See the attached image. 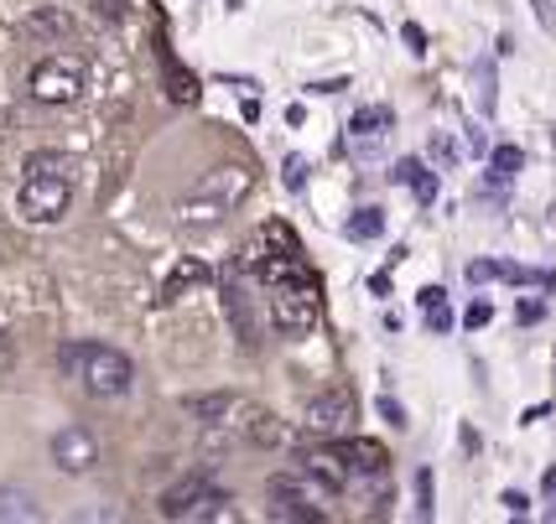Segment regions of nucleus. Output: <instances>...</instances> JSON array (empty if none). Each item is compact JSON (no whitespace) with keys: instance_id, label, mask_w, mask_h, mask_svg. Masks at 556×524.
I'll use <instances>...</instances> for the list:
<instances>
[{"instance_id":"f257e3e1","label":"nucleus","mask_w":556,"mask_h":524,"mask_svg":"<svg viewBox=\"0 0 556 524\" xmlns=\"http://www.w3.org/2000/svg\"><path fill=\"white\" fill-rule=\"evenodd\" d=\"M73 203V162L58 151H37L26 156V177L16 192V208L26 223H58Z\"/></svg>"},{"instance_id":"f03ea898","label":"nucleus","mask_w":556,"mask_h":524,"mask_svg":"<svg viewBox=\"0 0 556 524\" xmlns=\"http://www.w3.org/2000/svg\"><path fill=\"white\" fill-rule=\"evenodd\" d=\"M58 363H63L89 395H99V400H115V395H125V389L136 384V363H130L121 348H104V343H68V348L58 354Z\"/></svg>"},{"instance_id":"7ed1b4c3","label":"nucleus","mask_w":556,"mask_h":524,"mask_svg":"<svg viewBox=\"0 0 556 524\" xmlns=\"http://www.w3.org/2000/svg\"><path fill=\"white\" fill-rule=\"evenodd\" d=\"M317 317H323V296H317L313 276L270 286V328L281 337H307L317 328Z\"/></svg>"},{"instance_id":"20e7f679","label":"nucleus","mask_w":556,"mask_h":524,"mask_svg":"<svg viewBox=\"0 0 556 524\" xmlns=\"http://www.w3.org/2000/svg\"><path fill=\"white\" fill-rule=\"evenodd\" d=\"M244 192H250V171H244V167L208 171V177L188 192V203H182V223H218V218L240 203Z\"/></svg>"},{"instance_id":"39448f33","label":"nucleus","mask_w":556,"mask_h":524,"mask_svg":"<svg viewBox=\"0 0 556 524\" xmlns=\"http://www.w3.org/2000/svg\"><path fill=\"white\" fill-rule=\"evenodd\" d=\"M162 514H167V520H235L229 494H218L208 473H193V477H182V483H172L167 494H162Z\"/></svg>"},{"instance_id":"423d86ee","label":"nucleus","mask_w":556,"mask_h":524,"mask_svg":"<svg viewBox=\"0 0 556 524\" xmlns=\"http://www.w3.org/2000/svg\"><path fill=\"white\" fill-rule=\"evenodd\" d=\"M270 514L276 520H291V524H317L323 520V499H328V488L317 483L313 473L302 477H270Z\"/></svg>"},{"instance_id":"0eeeda50","label":"nucleus","mask_w":556,"mask_h":524,"mask_svg":"<svg viewBox=\"0 0 556 524\" xmlns=\"http://www.w3.org/2000/svg\"><path fill=\"white\" fill-rule=\"evenodd\" d=\"M26 89L37 104H73V99L84 94V63L68 57V52H58V57H42L31 78H26Z\"/></svg>"},{"instance_id":"6e6552de","label":"nucleus","mask_w":556,"mask_h":524,"mask_svg":"<svg viewBox=\"0 0 556 524\" xmlns=\"http://www.w3.org/2000/svg\"><path fill=\"white\" fill-rule=\"evenodd\" d=\"M307 431L313 436H343V431L359 421V406H354V395L349 389H328V395H317L313 406H307Z\"/></svg>"},{"instance_id":"1a4fd4ad","label":"nucleus","mask_w":556,"mask_h":524,"mask_svg":"<svg viewBox=\"0 0 556 524\" xmlns=\"http://www.w3.org/2000/svg\"><path fill=\"white\" fill-rule=\"evenodd\" d=\"M52 462L63 468V473H89L99 462V442H94V431H84V426H63L58 436H52Z\"/></svg>"},{"instance_id":"9d476101","label":"nucleus","mask_w":556,"mask_h":524,"mask_svg":"<svg viewBox=\"0 0 556 524\" xmlns=\"http://www.w3.org/2000/svg\"><path fill=\"white\" fill-rule=\"evenodd\" d=\"M302 473H313L328 494H339L343 483H349V462H343L339 442H333V447H307V452H302Z\"/></svg>"},{"instance_id":"9b49d317","label":"nucleus","mask_w":556,"mask_h":524,"mask_svg":"<svg viewBox=\"0 0 556 524\" xmlns=\"http://www.w3.org/2000/svg\"><path fill=\"white\" fill-rule=\"evenodd\" d=\"M339 452H343V462H349V473H386L390 468V452L380 442H369V436H349V431H343Z\"/></svg>"},{"instance_id":"f8f14e48","label":"nucleus","mask_w":556,"mask_h":524,"mask_svg":"<svg viewBox=\"0 0 556 524\" xmlns=\"http://www.w3.org/2000/svg\"><path fill=\"white\" fill-rule=\"evenodd\" d=\"M390 125H395V115H390L386 104H375V110H359L349 130H354V141L359 145H380L390 136Z\"/></svg>"},{"instance_id":"ddd939ff","label":"nucleus","mask_w":556,"mask_h":524,"mask_svg":"<svg viewBox=\"0 0 556 524\" xmlns=\"http://www.w3.org/2000/svg\"><path fill=\"white\" fill-rule=\"evenodd\" d=\"M22 37H42V42H58V37H68V16L58 11V5H42V11H31L22 22Z\"/></svg>"},{"instance_id":"4468645a","label":"nucleus","mask_w":556,"mask_h":524,"mask_svg":"<svg viewBox=\"0 0 556 524\" xmlns=\"http://www.w3.org/2000/svg\"><path fill=\"white\" fill-rule=\"evenodd\" d=\"M390 182H401V188H416V197H421V203H432V197H437L432 171L421 167V162H395V171H390Z\"/></svg>"},{"instance_id":"2eb2a0df","label":"nucleus","mask_w":556,"mask_h":524,"mask_svg":"<svg viewBox=\"0 0 556 524\" xmlns=\"http://www.w3.org/2000/svg\"><path fill=\"white\" fill-rule=\"evenodd\" d=\"M244 436H250V442H255V447H276V442H281V436H287V431H281V421H276V416H270V410H255V416H250V421H244Z\"/></svg>"},{"instance_id":"dca6fc26","label":"nucleus","mask_w":556,"mask_h":524,"mask_svg":"<svg viewBox=\"0 0 556 524\" xmlns=\"http://www.w3.org/2000/svg\"><path fill=\"white\" fill-rule=\"evenodd\" d=\"M42 514L37 503H31V494H11V488H0V520H22V524H31Z\"/></svg>"},{"instance_id":"f3484780","label":"nucleus","mask_w":556,"mask_h":524,"mask_svg":"<svg viewBox=\"0 0 556 524\" xmlns=\"http://www.w3.org/2000/svg\"><path fill=\"white\" fill-rule=\"evenodd\" d=\"M203 276H208V270H203V265H198V260L177 265V270H172V281H167V286H162V302H177V296H182V291H188V286H198Z\"/></svg>"},{"instance_id":"a211bd4d","label":"nucleus","mask_w":556,"mask_h":524,"mask_svg":"<svg viewBox=\"0 0 556 524\" xmlns=\"http://www.w3.org/2000/svg\"><path fill=\"white\" fill-rule=\"evenodd\" d=\"M380 234H386V214L380 208H359L349 218V239H380Z\"/></svg>"},{"instance_id":"6ab92c4d","label":"nucleus","mask_w":556,"mask_h":524,"mask_svg":"<svg viewBox=\"0 0 556 524\" xmlns=\"http://www.w3.org/2000/svg\"><path fill=\"white\" fill-rule=\"evenodd\" d=\"M167 94L177 99V104H193L198 99V84H193V73H182L177 63L167 57Z\"/></svg>"},{"instance_id":"aec40b11","label":"nucleus","mask_w":556,"mask_h":524,"mask_svg":"<svg viewBox=\"0 0 556 524\" xmlns=\"http://www.w3.org/2000/svg\"><path fill=\"white\" fill-rule=\"evenodd\" d=\"M526 167V156H520V145H500L494 156H489V171L494 177H515V171Z\"/></svg>"},{"instance_id":"412c9836","label":"nucleus","mask_w":556,"mask_h":524,"mask_svg":"<svg viewBox=\"0 0 556 524\" xmlns=\"http://www.w3.org/2000/svg\"><path fill=\"white\" fill-rule=\"evenodd\" d=\"M401 42H406V48H412L416 57H421V52H427V31H421L416 22H406V26H401Z\"/></svg>"},{"instance_id":"4be33fe9","label":"nucleus","mask_w":556,"mask_h":524,"mask_svg":"<svg viewBox=\"0 0 556 524\" xmlns=\"http://www.w3.org/2000/svg\"><path fill=\"white\" fill-rule=\"evenodd\" d=\"M489 317H494V307H489V302H473L463 322H468V328H489Z\"/></svg>"},{"instance_id":"5701e85b","label":"nucleus","mask_w":556,"mask_h":524,"mask_svg":"<svg viewBox=\"0 0 556 524\" xmlns=\"http://www.w3.org/2000/svg\"><path fill=\"white\" fill-rule=\"evenodd\" d=\"M442 296H447V291H442V286H427V291H421V296H416V302H421V307L432 311V307H442Z\"/></svg>"},{"instance_id":"b1692460","label":"nucleus","mask_w":556,"mask_h":524,"mask_svg":"<svg viewBox=\"0 0 556 524\" xmlns=\"http://www.w3.org/2000/svg\"><path fill=\"white\" fill-rule=\"evenodd\" d=\"M505 509L509 514H531V499L526 494H505Z\"/></svg>"},{"instance_id":"393cba45","label":"nucleus","mask_w":556,"mask_h":524,"mask_svg":"<svg viewBox=\"0 0 556 524\" xmlns=\"http://www.w3.org/2000/svg\"><path fill=\"white\" fill-rule=\"evenodd\" d=\"M380 410H386L390 426H406V416H401V406H395V400H380Z\"/></svg>"},{"instance_id":"a878e982","label":"nucleus","mask_w":556,"mask_h":524,"mask_svg":"<svg viewBox=\"0 0 556 524\" xmlns=\"http://www.w3.org/2000/svg\"><path fill=\"white\" fill-rule=\"evenodd\" d=\"M447 328H453V317H447L442 307H432V333H447Z\"/></svg>"},{"instance_id":"bb28decb","label":"nucleus","mask_w":556,"mask_h":524,"mask_svg":"<svg viewBox=\"0 0 556 524\" xmlns=\"http://www.w3.org/2000/svg\"><path fill=\"white\" fill-rule=\"evenodd\" d=\"M287 188H302V162H296V156L287 162Z\"/></svg>"},{"instance_id":"cd10ccee","label":"nucleus","mask_w":556,"mask_h":524,"mask_svg":"<svg viewBox=\"0 0 556 524\" xmlns=\"http://www.w3.org/2000/svg\"><path fill=\"white\" fill-rule=\"evenodd\" d=\"M421 514H432V477L421 473Z\"/></svg>"},{"instance_id":"c85d7f7f","label":"nucleus","mask_w":556,"mask_h":524,"mask_svg":"<svg viewBox=\"0 0 556 524\" xmlns=\"http://www.w3.org/2000/svg\"><path fill=\"white\" fill-rule=\"evenodd\" d=\"M541 317V302H520V322H535Z\"/></svg>"},{"instance_id":"c756f323","label":"nucleus","mask_w":556,"mask_h":524,"mask_svg":"<svg viewBox=\"0 0 556 524\" xmlns=\"http://www.w3.org/2000/svg\"><path fill=\"white\" fill-rule=\"evenodd\" d=\"M5 363H11V343L0 337V369H5Z\"/></svg>"},{"instance_id":"7c9ffc66","label":"nucleus","mask_w":556,"mask_h":524,"mask_svg":"<svg viewBox=\"0 0 556 524\" xmlns=\"http://www.w3.org/2000/svg\"><path fill=\"white\" fill-rule=\"evenodd\" d=\"M546 494H556V468H552V473H546Z\"/></svg>"}]
</instances>
